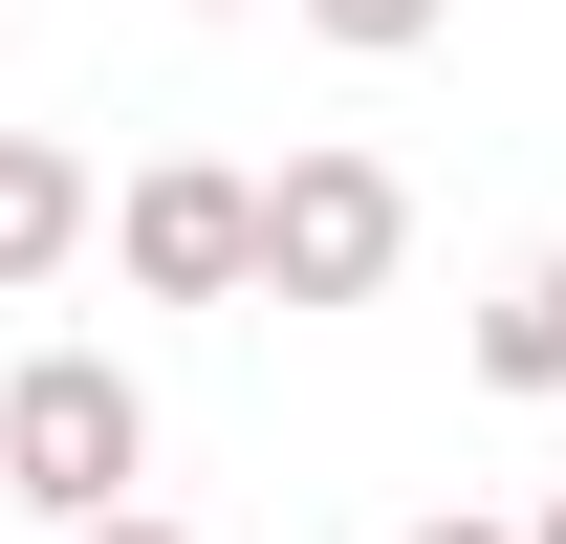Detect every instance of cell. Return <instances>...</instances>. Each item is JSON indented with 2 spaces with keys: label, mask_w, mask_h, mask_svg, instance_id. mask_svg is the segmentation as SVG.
<instances>
[{
  "label": "cell",
  "mask_w": 566,
  "mask_h": 544,
  "mask_svg": "<svg viewBox=\"0 0 566 544\" xmlns=\"http://www.w3.org/2000/svg\"><path fill=\"white\" fill-rule=\"evenodd\" d=\"M392 262H415V175L349 132H305L262 175V305H392Z\"/></svg>",
  "instance_id": "cell-2"
},
{
  "label": "cell",
  "mask_w": 566,
  "mask_h": 544,
  "mask_svg": "<svg viewBox=\"0 0 566 544\" xmlns=\"http://www.w3.org/2000/svg\"><path fill=\"white\" fill-rule=\"evenodd\" d=\"M66 544H197V523H153V501H109V523H66Z\"/></svg>",
  "instance_id": "cell-7"
},
{
  "label": "cell",
  "mask_w": 566,
  "mask_h": 544,
  "mask_svg": "<svg viewBox=\"0 0 566 544\" xmlns=\"http://www.w3.org/2000/svg\"><path fill=\"white\" fill-rule=\"evenodd\" d=\"M87 240H109V197H87V153H66V132H0V305H22V283H66Z\"/></svg>",
  "instance_id": "cell-4"
},
{
  "label": "cell",
  "mask_w": 566,
  "mask_h": 544,
  "mask_svg": "<svg viewBox=\"0 0 566 544\" xmlns=\"http://www.w3.org/2000/svg\"><path fill=\"white\" fill-rule=\"evenodd\" d=\"M480 393H566V240H523L480 305Z\"/></svg>",
  "instance_id": "cell-5"
},
{
  "label": "cell",
  "mask_w": 566,
  "mask_h": 544,
  "mask_svg": "<svg viewBox=\"0 0 566 544\" xmlns=\"http://www.w3.org/2000/svg\"><path fill=\"white\" fill-rule=\"evenodd\" d=\"M109 262H132V305H262V175L153 153L132 197H109Z\"/></svg>",
  "instance_id": "cell-3"
},
{
  "label": "cell",
  "mask_w": 566,
  "mask_h": 544,
  "mask_svg": "<svg viewBox=\"0 0 566 544\" xmlns=\"http://www.w3.org/2000/svg\"><path fill=\"white\" fill-rule=\"evenodd\" d=\"M523 544H566V501H545V523H523Z\"/></svg>",
  "instance_id": "cell-10"
},
{
  "label": "cell",
  "mask_w": 566,
  "mask_h": 544,
  "mask_svg": "<svg viewBox=\"0 0 566 544\" xmlns=\"http://www.w3.org/2000/svg\"><path fill=\"white\" fill-rule=\"evenodd\" d=\"M392 544H523V523H480V501H458V523H392Z\"/></svg>",
  "instance_id": "cell-8"
},
{
  "label": "cell",
  "mask_w": 566,
  "mask_h": 544,
  "mask_svg": "<svg viewBox=\"0 0 566 544\" xmlns=\"http://www.w3.org/2000/svg\"><path fill=\"white\" fill-rule=\"evenodd\" d=\"M175 22H240V0H175Z\"/></svg>",
  "instance_id": "cell-9"
},
{
  "label": "cell",
  "mask_w": 566,
  "mask_h": 544,
  "mask_svg": "<svg viewBox=\"0 0 566 544\" xmlns=\"http://www.w3.org/2000/svg\"><path fill=\"white\" fill-rule=\"evenodd\" d=\"M0 501L66 544V523H109V501H153V393L109 370V348H22L0 370Z\"/></svg>",
  "instance_id": "cell-1"
},
{
  "label": "cell",
  "mask_w": 566,
  "mask_h": 544,
  "mask_svg": "<svg viewBox=\"0 0 566 544\" xmlns=\"http://www.w3.org/2000/svg\"><path fill=\"white\" fill-rule=\"evenodd\" d=\"M436 22H458V0H305V44H349V66H415Z\"/></svg>",
  "instance_id": "cell-6"
}]
</instances>
